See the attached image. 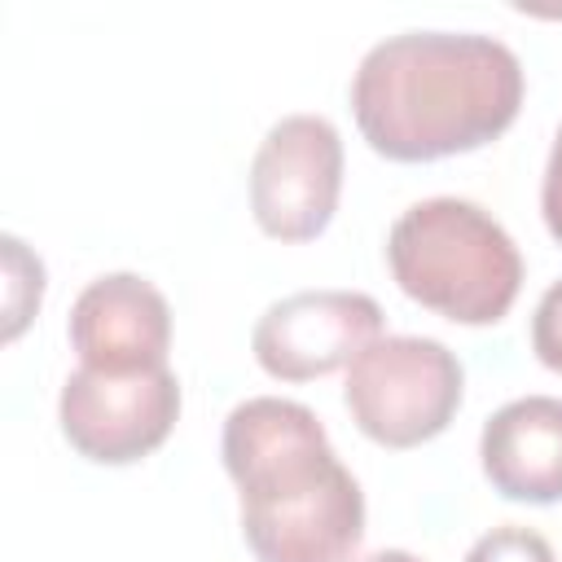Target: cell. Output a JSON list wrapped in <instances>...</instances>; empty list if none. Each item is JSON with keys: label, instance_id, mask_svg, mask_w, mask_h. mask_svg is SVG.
I'll return each mask as SVG.
<instances>
[{"label": "cell", "instance_id": "9c48e42d", "mask_svg": "<svg viewBox=\"0 0 562 562\" xmlns=\"http://www.w3.org/2000/svg\"><path fill=\"white\" fill-rule=\"evenodd\" d=\"M483 474L505 501H562V400L522 395L501 404L479 439Z\"/></svg>", "mask_w": 562, "mask_h": 562}, {"label": "cell", "instance_id": "6da1fadb", "mask_svg": "<svg viewBox=\"0 0 562 562\" xmlns=\"http://www.w3.org/2000/svg\"><path fill=\"white\" fill-rule=\"evenodd\" d=\"M522 105V61L470 31H404L373 44L351 79L360 136L391 162H430L496 140Z\"/></svg>", "mask_w": 562, "mask_h": 562}, {"label": "cell", "instance_id": "52a82bcc", "mask_svg": "<svg viewBox=\"0 0 562 562\" xmlns=\"http://www.w3.org/2000/svg\"><path fill=\"white\" fill-rule=\"evenodd\" d=\"M382 334L378 299L360 290H299L255 325V360L281 382H312L351 364Z\"/></svg>", "mask_w": 562, "mask_h": 562}, {"label": "cell", "instance_id": "8992f818", "mask_svg": "<svg viewBox=\"0 0 562 562\" xmlns=\"http://www.w3.org/2000/svg\"><path fill=\"white\" fill-rule=\"evenodd\" d=\"M61 435L70 448L101 465L149 457L180 417V382L167 364L136 373L75 369L57 400Z\"/></svg>", "mask_w": 562, "mask_h": 562}, {"label": "cell", "instance_id": "3957f363", "mask_svg": "<svg viewBox=\"0 0 562 562\" xmlns=\"http://www.w3.org/2000/svg\"><path fill=\"white\" fill-rule=\"evenodd\" d=\"M386 263L413 303L457 325H496L522 285L514 237L465 198L413 202L391 224Z\"/></svg>", "mask_w": 562, "mask_h": 562}, {"label": "cell", "instance_id": "30bf717a", "mask_svg": "<svg viewBox=\"0 0 562 562\" xmlns=\"http://www.w3.org/2000/svg\"><path fill=\"white\" fill-rule=\"evenodd\" d=\"M465 562H558V558H553V544L540 531L505 522V527H492L487 536H479L470 544Z\"/></svg>", "mask_w": 562, "mask_h": 562}, {"label": "cell", "instance_id": "7c38bea8", "mask_svg": "<svg viewBox=\"0 0 562 562\" xmlns=\"http://www.w3.org/2000/svg\"><path fill=\"white\" fill-rule=\"evenodd\" d=\"M540 211H544L549 233L562 241V127H558L553 149H549V167H544V184H540Z\"/></svg>", "mask_w": 562, "mask_h": 562}, {"label": "cell", "instance_id": "277c9868", "mask_svg": "<svg viewBox=\"0 0 562 562\" xmlns=\"http://www.w3.org/2000/svg\"><path fill=\"white\" fill-rule=\"evenodd\" d=\"M461 360L439 338H373L347 364L351 422L382 448H417L448 430L461 408Z\"/></svg>", "mask_w": 562, "mask_h": 562}, {"label": "cell", "instance_id": "5b68a950", "mask_svg": "<svg viewBox=\"0 0 562 562\" xmlns=\"http://www.w3.org/2000/svg\"><path fill=\"white\" fill-rule=\"evenodd\" d=\"M342 140L321 114H285L268 127L250 162L255 224L277 241H312L338 211Z\"/></svg>", "mask_w": 562, "mask_h": 562}, {"label": "cell", "instance_id": "ba28073f", "mask_svg": "<svg viewBox=\"0 0 562 562\" xmlns=\"http://www.w3.org/2000/svg\"><path fill=\"white\" fill-rule=\"evenodd\" d=\"M70 347L88 369H158L171 347V307L162 290L136 272L97 277L70 307Z\"/></svg>", "mask_w": 562, "mask_h": 562}, {"label": "cell", "instance_id": "7a4b0ae2", "mask_svg": "<svg viewBox=\"0 0 562 562\" xmlns=\"http://www.w3.org/2000/svg\"><path fill=\"white\" fill-rule=\"evenodd\" d=\"M220 452L259 562H351L364 540V492L307 404L281 395L237 404Z\"/></svg>", "mask_w": 562, "mask_h": 562}, {"label": "cell", "instance_id": "8fae6325", "mask_svg": "<svg viewBox=\"0 0 562 562\" xmlns=\"http://www.w3.org/2000/svg\"><path fill=\"white\" fill-rule=\"evenodd\" d=\"M531 351L540 356L544 369L562 373V281H553L544 290V299L536 303V316H531Z\"/></svg>", "mask_w": 562, "mask_h": 562}, {"label": "cell", "instance_id": "4fadbf2b", "mask_svg": "<svg viewBox=\"0 0 562 562\" xmlns=\"http://www.w3.org/2000/svg\"><path fill=\"white\" fill-rule=\"evenodd\" d=\"M360 562H422V558L408 553V549H378V553H369V558H360Z\"/></svg>", "mask_w": 562, "mask_h": 562}]
</instances>
